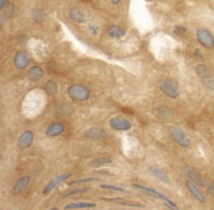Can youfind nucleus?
I'll return each instance as SVG.
<instances>
[{"label":"nucleus","instance_id":"473e14b6","mask_svg":"<svg viewBox=\"0 0 214 210\" xmlns=\"http://www.w3.org/2000/svg\"><path fill=\"white\" fill-rule=\"evenodd\" d=\"M89 31L91 32V34H96L98 33V28L94 26V25H90V26L89 27Z\"/></svg>","mask_w":214,"mask_h":210},{"label":"nucleus","instance_id":"1a4fd4ad","mask_svg":"<svg viewBox=\"0 0 214 210\" xmlns=\"http://www.w3.org/2000/svg\"><path fill=\"white\" fill-rule=\"evenodd\" d=\"M34 139V134L31 131H25L18 138V146L22 149H28L32 144Z\"/></svg>","mask_w":214,"mask_h":210},{"label":"nucleus","instance_id":"9b49d317","mask_svg":"<svg viewBox=\"0 0 214 210\" xmlns=\"http://www.w3.org/2000/svg\"><path fill=\"white\" fill-rule=\"evenodd\" d=\"M184 171L192 183H194L197 186H200V187L203 186V181L200 177V175L198 174L193 168H192L191 167L189 166H185L184 167Z\"/></svg>","mask_w":214,"mask_h":210},{"label":"nucleus","instance_id":"f257e3e1","mask_svg":"<svg viewBox=\"0 0 214 210\" xmlns=\"http://www.w3.org/2000/svg\"><path fill=\"white\" fill-rule=\"evenodd\" d=\"M68 94L71 98V99L79 102L87 100L89 97V92L83 85L80 84H74L68 89Z\"/></svg>","mask_w":214,"mask_h":210},{"label":"nucleus","instance_id":"b1692460","mask_svg":"<svg viewBox=\"0 0 214 210\" xmlns=\"http://www.w3.org/2000/svg\"><path fill=\"white\" fill-rule=\"evenodd\" d=\"M89 189H90L89 188H75V189H74V190H71V191H70L69 192H67L65 195H64V196H63L62 198H65L70 197V196H72V195H74V194H76V193H79V192H86V191H88V190H89Z\"/></svg>","mask_w":214,"mask_h":210},{"label":"nucleus","instance_id":"ddd939ff","mask_svg":"<svg viewBox=\"0 0 214 210\" xmlns=\"http://www.w3.org/2000/svg\"><path fill=\"white\" fill-rule=\"evenodd\" d=\"M186 186H187V189L189 190V192L192 193V195H193V197L195 198L197 201H199L200 203H204L205 202V198L202 195V193L201 192L200 190L196 188V186L194 183H192L191 181H187L186 182Z\"/></svg>","mask_w":214,"mask_h":210},{"label":"nucleus","instance_id":"e433bc0d","mask_svg":"<svg viewBox=\"0 0 214 210\" xmlns=\"http://www.w3.org/2000/svg\"><path fill=\"white\" fill-rule=\"evenodd\" d=\"M111 3L113 4H118L119 3H120V0H111Z\"/></svg>","mask_w":214,"mask_h":210},{"label":"nucleus","instance_id":"2eb2a0df","mask_svg":"<svg viewBox=\"0 0 214 210\" xmlns=\"http://www.w3.org/2000/svg\"><path fill=\"white\" fill-rule=\"evenodd\" d=\"M86 136L89 139H103L107 137V133L106 132L100 129L97 128H91L88 129L85 133Z\"/></svg>","mask_w":214,"mask_h":210},{"label":"nucleus","instance_id":"c85d7f7f","mask_svg":"<svg viewBox=\"0 0 214 210\" xmlns=\"http://www.w3.org/2000/svg\"><path fill=\"white\" fill-rule=\"evenodd\" d=\"M118 203H120L121 205L124 206H129V207H137V208H144V206L141 205V204H136V203H126V202H116Z\"/></svg>","mask_w":214,"mask_h":210},{"label":"nucleus","instance_id":"dca6fc26","mask_svg":"<svg viewBox=\"0 0 214 210\" xmlns=\"http://www.w3.org/2000/svg\"><path fill=\"white\" fill-rule=\"evenodd\" d=\"M29 180H30V177H29V176L23 177L22 179H20L18 180V182H17V184H15V186L13 187V194L14 195H18L19 192H22L23 190L24 189V188L29 184Z\"/></svg>","mask_w":214,"mask_h":210},{"label":"nucleus","instance_id":"f3484780","mask_svg":"<svg viewBox=\"0 0 214 210\" xmlns=\"http://www.w3.org/2000/svg\"><path fill=\"white\" fill-rule=\"evenodd\" d=\"M149 170H150V172L152 173V174L154 175L156 178H157L158 179L160 180L161 182H163L165 184H169L170 183L169 178L167 177V175L162 170H160V169L157 168H155V167H150Z\"/></svg>","mask_w":214,"mask_h":210},{"label":"nucleus","instance_id":"7c9ffc66","mask_svg":"<svg viewBox=\"0 0 214 210\" xmlns=\"http://www.w3.org/2000/svg\"><path fill=\"white\" fill-rule=\"evenodd\" d=\"M159 112L161 114V116H165V117H167L170 114L169 111L166 109V108H160V109H159Z\"/></svg>","mask_w":214,"mask_h":210},{"label":"nucleus","instance_id":"cd10ccee","mask_svg":"<svg viewBox=\"0 0 214 210\" xmlns=\"http://www.w3.org/2000/svg\"><path fill=\"white\" fill-rule=\"evenodd\" d=\"M92 163L94 164H106V163H111V160L107 158H100L94 159Z\"/></svg>","mask_w":214,"mask_h":210},{"label":"nucleus","instance_id":"72a5a7b5","mask_svg":"<svg viewBox=\"0 0 214 210\" xmlns=\"http://www.w3.org/2000/svg\"><path fill=\"white\" fill-rule=\"evenodd\" d=\"M103 199L106 200V201H114V202H118L120 201V200H122V198H104Z\"/></svg>","mask_w":214,"mask_h":210},{"label":"nucleus","instance_id":"a211bd4d","mask_svg":"<svg viewBox=\"0 0 214 210\" xmlns=\"http://www.w3.org/2000/svg\"><path fill=\"white\" fill-rule=\"evenodd\" d=\"M107 32L111 38H115V39L121 38L125 34V31L122 28H120V26H117V25L110 26Z\"/></svg>","mask_w":214,"mask_h":210},{"label":"nucleus","instance_id":"c756f323","mask_svg":"<svg viewBox=\"0 0 214 210\" xmlns=\"http://www.w3.org/2000/svg\"><path fill=\"white\" fill-rule=\"evenodd\" d=\"M186 32V28L182 26H177L175 28V33L177 34H182L183 33Z\"/></svg>","mask_w":214,"mask_h":210},{"label":"nucleus","instance_id":"4be33fe9","mask_svg":"<svg viewBox=\"0 0 214 210\" xmlns=\"http://www.w3.org/2000/svg\"><path fill=\"white\" fill-rule=\"evenodd\" d=\"M201 79L202 80L203 83H204L206 86L209 89H211V90H214V78L213 77L212 74L206 75V76L202 77V78H201Z\"/></svg>","mask_w":214,"mask_h":210},{"label":"nucleus","instance_id":"5701e85b","mask_svg":"<svg viewBox=\"0 0 214 210\" xmlns=\"http://www.w3.org/2000/svg\"><path fill=\"white\" fill-rule=\"evenodd\" d=\"M100 187L101 188H106V189H111V190H115L117 192H128L127 190H125V188H119V187H116V186H113L111 184H101L100 185Z\"/></svg>","mask_w":214,"mask_h":210},{"label":"nucleus","instance_id":"2f4dec72","mask_svg":"<svg viewBox=\"0 0 214 210\" xmlns=\"http://www.w3.org/2000/svg\"><path fill=\"white\" fill-rule=\"evenodd\" d=\"M194 55L197 59H202V53L201 52L200 49H196L195 52H194Z\"/></svg>","mask_w":214,"mask_h":210},{"label":"nucleus","instance_id":"39448f33","mask_svg":"<svg viewBox=\"0 0 214 210\" xmlns=\"http://www.w3.org/2000/svg\"><path fill=\"white\" fill-rule=\"evenodd\" d=\"M133 187L134 188H137V189L143 190V191H145V192H148V195H150V196H152V197L156 198H160V199H162V200H164L165 202H166V203H167L169 205L173 206V207H175V208H177V205H176V204H175L173 202L171 201L170 198H168L166 197V195H164V194H162L161 192L156 191V189H154V188L145 187V186H142V185H139V184H134Z\"/></svg>","mask_w":214,"mask_h":210},{"label":"nucleus","instance_id":"423d86ee","mask_svg":"<svg viewBox=\"0 0 214 210\" xmlns=\"http://www.w3.org/2000/svg\"><path fill=\"white\" fill-rule=\"evenodd\" d=\"M14 65L18 69H23L29 64V56L24 50L18 51L14 57Z\"/></svg>","mask_w":214,"mask_h":210},{"label":"nucleus","instance_id":"20e7f679","mask_svg":"<svg viewBox=\"0 0 214 210\" xmlns=\"http://www.w3.org/2000/svg\"><path fill=\"white\" fill-rule=\"evenodd\" d=\"M160 90L165 93L166 96L171 98H176L179 95V88L177 83L171 80H165L160 83Z\"/></svg>","mask_w":214,"mask_h":210},{"label":"nucleus","instance_id":"4468645a","mask_svg":"<svg viewBox=\"0 0 214 210\" xmlns=\"http://www.w3.org/2000/svg\"><path fill=\"white\" fill-rule=\"evenodd\" d=\"M69 16L74 22L78 23H84L86 21V18L83 12L75 7H73L72 9H70L69 12Z\"/></svg>","mask_w":214,"mask_h":210},{"label":"nucleus","instance_id":"f8f14e48","mask_svg":"<svg viewBox=\"0 0 214 210\" xmlns=\"http://www.w3.org/2000/svg\"><path fill=\"white\" fill-rule=\"evenodd\" d=\"M44 75V71L43 69L38 67V66H34L30 68L28 73H27V77L32 82H38L40 79H42Z\"/></svg>","mask_w":214,"mask_h":210},{"label":"nucleus","instance_id":"f03ea898","mask_svg":"<svg viewBox=\"0 0 214 210\" xmlns=\"http://www.w3.org/2000/svg\"><path fill=\"white\" fill-rule=\"evenodd\" d=\"M168 131L174 141L177 142L179 145H181L185 149L190 146V140L181 128L176 126H170L168 128Z\"/></svg>","mask_w":214,"mask_h":210},{"label":"nucleus","instance_id":"6ab92c4d","mask_svg":"<svg viewBox=\"0 0 214 210\" xmlns=\"http://www.w3.org/2000/svg\"><path fill=\"white\" fill-rule=\"evenodd\" d=\"M96 204L95 203H85V202H78V203H70L68 204L64 207L65 210L70 209H85V208H94L95 207Z\"/></svg>","mask_w":214,"mask_h":210},{"label":"nucleus","instance_id":"393cba45","mask_svg":"<svg viewBox=\"0 0 214 210\" xmlns=\"http://www.w3.org/2000/svg\"><path fill=\"white\" fill-rule=\"evenodd\" d=\"M14 13V5L13 4H9L7 6V8L4 9V16L5 18H9L11 17Z\"/></svg>","mask_w":214,"mask_h":210},{"label":"nucleus","instance_id":"6e6552de","mask_svg":"<svg viewBox=\"0 0 214 210\" xmlns=\"http://www.w3.org/2000/svg\"><path fill=\"white\" fill-rule=\"evenodd\" d=\"M65 130V126L61 122H55L51 123L46 129V135L48 137H56L60 135Z\"/></svg>","mask_w":214,"mask_h":210},{"label":"nucleus","instance_id":"9d476101","mask_svg":"<svg viewBox=\"0 0 214 210\" xmlns=\"http://www.w3.org/2000/svg\"><path fill=\"white\" fill-rule=\"evenodd\" d=\"M71 174H61L58 176V177H56L55 179H54L53 180H51L50 182H49V184L45 187V188L44 189V193L45 194H47L48 192H49L52 189L55 188L57 185L60 184V183H62L63 181H64V180L68 179L69 178H70L71 177Z\"/></svg>","mask_w":214,"mask_h":210},{"label":"nucleus","instance_id":"c9c22d12","mask_svg":"<svg viewBox=\"0 0 214 210\" xmlns=\"http://www.w3.org/2000/svg\"><path fill=\"white\" fill-rule=\"evenodd\" d=\"M48 67L49 68V69L52 70L54 68V63L53 61H49V64H48Z\"/></svg>","mask_w":214,"mask_h":210},{"label":"nucleus","instance_id":"a878e982","mask_svg":"<svg viewBox=\"0 0 214 210\" xmlns=\"http://www.w3.org/2000/svg\"><path fill=\"white\" fill-rule=\"evenodd\" d=\"M91 181H99L98 179H95V178H85V179H80L75 180L72 181L71 183H70V185L76 184H84V183H88V182H91Z\"/></svg>","mask_w":214,"mask_h":210},{"label":"nucleus","instance_id":"f704fd0d","mask_svg":"<svg viewBox=\"0 0 214 210\" xmlns=\"http://www.w3.org/2000/svg\"><path fill=\"white\" fill-rule=\"evenodd\" d=\"M6 2H7V0H0V9H3L4 7Z\"/></svg>","mask_w":214,"mask_h":210},{"label":"nucleus","instance_id":"0eeeda50","mask_svg":"<svg viewBox=\"0 0 214 210\" xmlns=\"http://www.w3.org/2000/svg\"><path fill=\"white\" fill-rule=\"evenodd\" d=\"M110 125L114 129L120 130V131H126V130L130 129L132 127L130 122H129L127 119L120 118V117L112 118L111 120L110 121Z\"/></svg>","mask_w":214,"mask_h":210},{"label":"nucleus","instance_id":"7ed1b4c3","mask_svg":"<svg viewBox=\"0 0 214 210\" xmlns=\"http://www.w3.org/2000/svg\"><path fill=\"white\" fill-rule=\"evenodd\" d=\"M196 37L200 44L207 48L214 47V37L208 29L200 28L196 30Z\"/></svg>","mask_w":214,"mask_h":210},{"label":"nucleus","instance_id":"412c9836","mask_svg":"<svg viewBox=\"0 0 214 210\" xmlns=\"http://www.w3.org/2000/svg\"><path fill=\"white\" fill-rule=\"evenodd\" d=\"M32 18L36 23H42L45 21V14L42 9H35L32 13Z\"/></svg>","mask_w":214,"mask_h":210},{"label":"nucleus","instance_id":"bb28decb","mask_svg":"<svg viewBox=\"0 0 214 210\" xmlns=\"http://www.w3.org/2000/svg\"><path fill=\"white\" fill-rule=\"evenodd\" d=\"M205 186L209 193L214 198V184L210 179L205 180Z\"/></svg>","mask_w":214,"mask_h":210},{"label":"nucleus","instance_id":"aec40b11","mask_svg":"<svg viewBox=\"0 0 214 210\" xmlns=\"http://www.w3.org/2000/svg\"><path fill=\"white\" fill-rule=\"evenodd\" d=\"M44 88H45V92L47 93V94L49 96H53L54 94H56V93L58 91L57 84L54 81H52V80H49L47 83H45Z\"/></svg>","mask_w":214,"mask_h":210}]
</instances>
